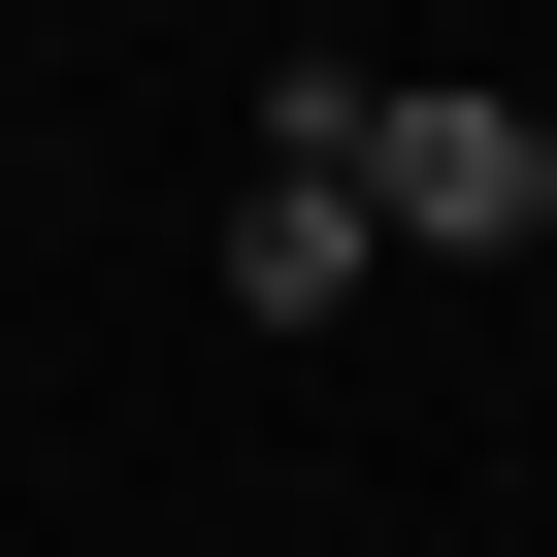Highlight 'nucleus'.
<instances>
[{
  "label": "nucleus",
  "instance_id": "obj_1",
  "mask_svg": "<svg viewBox=\"0 0 557 557\" xmlns=\"http://www.w3.org/2000/svg\"><path fill=\"white\" fill-rule=\"evenodd\" d=\"M361 230H394V262H524V230H557V99H426V66H361Z\"/></svg>",
  "mask_w": 557,
  "mask_h": 557
},
{
  "label": "nucleus",
  "instance_id": "obj_2",
  "mask_svg": "<svg viewBox=\"0 0 557 557\" xmlns=\"http://www.w3.org/2000/svg\"><path fill=\"white\" fill-rule=\"evenodd\" d=\"M361 262H394V230H361V66H262V164H230V296H262V329H329Z\"/></svg>",
  "mask_w": 557,
  "mask_h": 557
}]
</instances>
